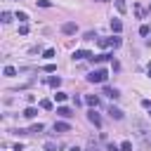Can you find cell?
I'll return each instance as SVG.
<instances>
[{"label": "cell", "mask_w": 151, "mask_h": 151, "mask_svg": "<svg viewBox=\"0 0 151 151\" xmlns=\"http://www.w3.org/2000/svg\"><path fill=\"white\" fill-rule=\"evenodd\" d=\"M35 113H38V111H35L33 106H28V109L24 111V118H28V120H31V118H35Z\"/></svg>", "instance_id": "obj_17"}, {"label": "cell", "mask_w": 151, "mask_h": 151, "mask_svg": "<svg viewBox=\"0 0 151 151\" xmlns=\"http://www.w3.org/2000/svg\"><path fill=\"white\" fill-rule=\"evenodd\" d=\"M116 9H118L120 14H125V12H127V5H125V0H116Z\"/></svg>", "instance_id": "obj_14"}, {"label": "cell", "mask_w": 151, "mask_h": 151, "mask_svg": "<svg viewBox=\"0 0 151 151\" xmlns=\"http://www.w3.org/2000/svg\"><path fill=\"white\" fill-rule=\"evenodd\" d=\"M111 31H113V33H120V31H123L120 19H111Z\"/></svg>", "instance_id": "obj_12"}, {"label": "cell", "mask_w": 151, "mask_h": 151, "mask_svg": "<svg viewBox=\"0 0 151 151\" xmlns=\"http://www.w3.org/2000/svg\"><path fill=\"white\" fill-rule=\"evenodd\" d=\"M2 73H5L7 78H12V76H17V68H14V66H5V68H2Z\"/></svg>", "instance_id": "obj_15"}, {"label": "cell", "mask_w": 151, "mask_h": 151, "mask_svg": "<svg viewBox=\"0 0 151 151\" xmlns=\"http://www.w3.org/2000/svg\"><path fill=\"white\" fill-rule=\"evenodd\" d=\"M106 78H109V71L106 68H97V71H92L87 76V83H106Z\"/></svg>", "instance_id": "obj_1"}, {"label": "cell", "mask_w": 151, "mask_h": 151, "mask_svg": "<svg viewBox=\"0 0 151 151\" xmlns=\"http://www.w3.org/2000/svg\"><path fill=\"white\" fill-rule=\"evenodd\" d=\"M120 151H132V142H127V139H125V142L120 144Z\"/></svg>", "instance_id": "obj_22"}, {"label": "cell", "mask_w": 151, "mask_h": 151, "mask_svg": "<svg viewBox=\"0 0 151 151\" xmlns=\"http://www.w3.org/2000/svg\"><path fill=\"white\" fill-rule=\"evenodd\" d=\"M109 151H120V149H118L116 144H109Z\"/></svg>", "instance_id": "obj_29"}, {"label": "cell", "mask_w": 151, "mask_h": 151, "mask_svg": "<svg viewBox=\"0 0 151 151\" xmlns=\"http://www.w3.org/2000/svg\"><path fill=\"white\" fill-rule=\"evenodd\" d=\"M113 59V54L111 52H101V54H92V61L94 64H104V61H111Z\"/></svg>", "instance_id": "obj_4"}, {"label": "cell", "mask_w": 151, "mask_h": 151, "mask_svg": "<svg viewBox=\"0 0 151 151\" xmlns=\"http://www.w3.org/2000/svg\"><path fill=\"white\" fill-rule=\"evenodd\" d=\"M42 71H47V73H54V71H57V66H54V64H47Z\"/></svg>", "instance_id": "obj_25"}, {"label": "cell", "mask_w": 151, "mask_h": 151, "mask_svg": "<svg viewBox=\"0 0 151 151\" xmlns=\"http://www.w3.org/2000/svg\"><path fill=\"white\" fill-rule=\"evenodd\" d=\"M0 19H2V24H9V21H12V14H9V12H2Z\"/></svg>", "instance_id": "obj_18"}, {"label": "cell", "mask_w": 151, "mask_h": 151, "mask_svg": "<svg viewBox=\"0 0 151 151\" xmlns=\"http://www.w3.org/2000/svg\"><path fill=\"white\" fill-rule=\"evenodd\" d=\"M71 151H80V149H78V146H71Z\"/></svg>", "instance_id": "obj_30"}, {"label": "cell", "mask_w": 151, "mask_h": 151, "mask_svg": "<svg viewBox=\"0 0 151 151\" xmlns=\"http://www.w3.org/2000/svg\"><path fill=\"white\" fill-rule=\"evenodd\" d=\"M104 94H106L109 99H118V97H120V92H118L116 87H104Z\"/></svg>", "instance_id": "obj_9"}, {"label": "cell", "mask_w": 151, "mask_h": 151, "mask_svg": "<svg viewBox=\"0 0 151 151\" xmlns=\"http://www.w3.org/2000/svg\"><path fill=\"white\" fill-rule=\"evenodd\" d=\"M85 104L97 109V106H99V97H97V94H87V97H85Z\"/></svg>", "instance_id": "obj_10"}, {"label": "cell", "mask_w": 151, "mask_h": 151, "mask_svg": "<svg viewBox=\"0 0 151 151\" xmlns=\"http://www.w3.org/2000/svg\"><path fill=\"white\" fill-rule=\"evenodd\" d=\"M57 113H59L61 118H71V116H73V111H71L68 106H57Z\"/></svg>", "instance_id": "obj_11"}, {"label": "cell", "mask_w": 151, "mask_h": 151, "mask_svg": "<svg viewBox=\"0 0 151 151\" xmlns=\"http://www.w3.org/2000/svg\"><path fill=\"white\" fill-rule=\"evenodd\" d=\"M54 99L61 104V101H66V94H64V92H57V94H54Z\"/></svg>", "instance_id": "obj_24"}, {"label": "cell", "mask_w": 151, "mask_h": 151, "mask_svg": "<svg viewBox=\"0 0 151 151\" xmlns=\"http://www.w3.org/2000/svg\"><path fill=\"white\" fill-rule=\"evenodd\" d=\"M149 12H151V5H149Z\"/></svg>", "instance_id": "obj_33"}, {"label": "cell", "mask_w": 151, "mask_h": 151, "mask_svg": "<svg viewBox=\"0 0 151 151\" xmlns=\"http://www.w3.org/2000/svg\"><path fill=\"white\" fill-rule=\"evenodd\" d=\"M54 132H71V125L64 123V120H57L54 123Z\"/></svg>", "instance_id": "obj_7"}, {"label": "cell", "mask_w": 151, "mask_h": 151, "mask_svg": "<svg viewBox=\"0 0 151 151\" xmlns=\"http://www.w3.org/2000/svg\"><path fill=\"white\" fill-rule=\"evenodd\" d=\"M76 31H78V26H76L73 21H66V24L61 26V33H66V35H73Z\"/></svg>", "instance_id": "obj_5"}, {"label": "cell", "mask_w": 151, "mask_h": 151, "mask_svg": "<svg viewBox=\"0 0 151 151\" xmlns=\"http://www.w3.org/2000/svg\"><path fill=\"white\" fill-rule=\"evenodd\" d=\"M45 59H54V50H52V47L45 50Z\"/></svg>", "instance_id": "obj_23"}, {"label": "cell", "mask_w": 151, "mask_h": 151, "mask_svg": "<svg viewBox=\"0 0 151 151\" xmlns=\"http://www.w3.org/2000/svg\"><path fill=\"white\" fill-rule=\"evenodd\" d=\"M42 130H45V125H42V123H35V125H31V130H28V132H31V134H40Z\"/></svg>", "instance_id": "obj_13"}, {"label": "cell", "mask_w": 151, "mask_h": 151, "mask_svg": "<svg viewBox=\"0 0 151 151\" xmlns=\"http://www.w3.org/2000/svg\"><path fill=\"white\" fill-rule=\"evenodd\" d=\"M47 83H50V85H52V87H54V90H57V87H59V85H61V78H59V76H52V78H50V80H47Z\"/></svg>", "instance_id": "obj_16"}, {"label": "cell", "mask_w": 151, "mask_h": 151, "mask_svg": "<svg viewBox=\"0 0 151 151\" xmlns=\"http://www.w3.org/2000/svg\"><path fill=\"white\" fill-rule=\"evenodd\" d=\"M40 109L50 111V109H52V101H50V99H42V101H40Z\"/></svg>", "instance_id": "obj_21"}, {"label": "cell", "mask_w": 151, "mask_h": 151, "mask_svg": "<svg viewBox=\"0 0 151 151\" xmlns=\"http://www.w3.org/2000/svg\"><path fill=\"white\" fill-rule=\"evenodd\" d=\"M38 5H40V7H52V2H50V0H38Z\"/></svg>", "instance_id": "obj_26"}, {"label": "cell", "mask_w": 151, "mask_h": 151, "mask_svg": "<svg viewBox=\"0 0 151 151\" xmlns=\"http://www.w3.org/2000/svg\"><path fill=\"white\" fill-rule=\"evenodd\" d=\"M45 149H47V151H57V144H52V142H47V144H45Z\"/></svg>", "instance_id": "obj_28"}, {"label": "cell", "mask_w": 151, "mask_h": 151, "mask_svg": "<svg viewBox=\"0 0 151 151\" xmlns=\"http://www.w3.org/2000/svg\"><path fill=\"white\" fill-rule=\"evenodd\" d=\"M149 78H151V66H149Z\"/></svg>", "instance_id": "obj_31"}, {"label": "cell", "mask_w": 151, "mask_h": 151, "mask_svg": "<svg viewBox=\"0 0 151 151\" xmlns=\"http://www.w3.org/2000/svg\"><path fill=\"white\" fill-rule=\"evenodd\" d=\"M109 116H111L113 120H123V111L116 109V106H109Z\"/></svg>", "instance_id": "obj_8"}, {"label": "cell", "mask_w": 151, "mask_h": 151, "mask_svg": "<svg viewBox=\"0 0 151 151\" xmlns=\"http://www.w3.org/2000/svg\"><path fill=\"white\" fill-rule=\"evenodd\" d=\"M19 33H21V35H26V33H28V26H26V24H21V26H19Z\"/></svg>", "instance_id": "obj_27"}, {"label": "cell", "mask_w": 151, "mask_h": 151, "mask_svg": "<svg viewBox=\"0 0 151 151\" xmlns=\"http://www.w3.org/2000/svg\"><path fill=\"white\" fill-rule=\"evenodd\" d=\"M97 2H106V0H97Z\"/></svg>", "instance_id": "obj_32"}, {"label": "cell", "mask_w": 151, "mask_h": 151, "mask_svg": "<svg viewBox=\"0 0 151 151\" xmlns=\"http://www.w3.org/2000/svg\"><path fill=\"white\" fill-rule=\"evenodd\" d=\"M97 42H99V47H113V50H116V47H120L123 40H120L118 35H111V38H99Z\"/></svg>", "instance_id": "obj_2"}, {"label": "cell", "mask_w": 151, "mask_h": 151, "mask_svg": "<svg viewBox=\"0 0 151 151\" xmlns=\"http://www.w3.org/2000/svg\"><path fill=\"white\" fill-rule=\"evenodd\" d=\"M149 33H151V28H149L146 24H142V26H139V35H149Z\"/></svg>", "instance_id": "obj_20"}, {"label": "cell", "mask_w": 151, "mask_h": 151, "mask_svg": "<svg viewBox=\"0 0 151 151\" xmlns=\"http://www.w3.org/2000/svg\"><path fill=\"white\" fill-rule=\"evenodd\" d=\"M17 19H19L21 24H26V21H28V14H26V12H17Z\"/></svg>", "instance_id": "obj_19"}, {"label": "cell", "mask_w": 151, "mask_h": 151, "mask_svg": "<svg viewBox=\"0 0 151 151\" xmlns=\"http://www.w3.org/2000/svg\"><path fill=\"white\" fill-rule=\"evenodd\" d=\"M80 59H92V54L87 50H76L73 52V61H80Z\"/></svg>", "instance_id": "obj_6"}, {"label": "cell", "mask_w": 151, "mask_h": 151, "mask_svg": "<svg viewBox=\"0 0 151 151\" xmlns=\"http://www.w3.org/2000/svg\"><path fill=\"white\" fill-rule=\"evenodd\" d=\"M87 120H90L92 125H97V127H101V116H99V113L94 111V106H92V109L87 111Z\"/></svg>", "instance_id": "obj_3"}]
</instances>
